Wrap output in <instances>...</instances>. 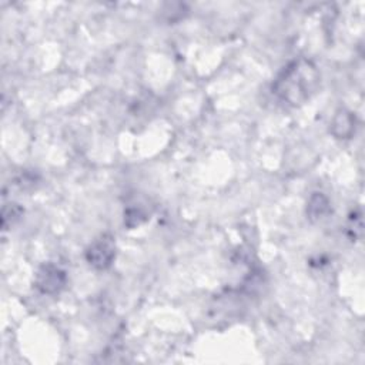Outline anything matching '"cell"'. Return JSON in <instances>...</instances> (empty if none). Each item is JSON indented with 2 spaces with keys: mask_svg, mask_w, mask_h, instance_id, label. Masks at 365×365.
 <instances>
[{
  "mask_svg": "<svg viewBox=\"0 0 365 365\" xmlns=\"http://www.w3.org/2000/svg\"><path fill=\"white\" fill-rule=\"evenodd\" d=\"M321 80L317 64L305 57L289 61L275 77L272 93L285 104L297 107L307 103L318 90Z\"/></svg>",
  "mask_w": 365,
  "mask_h": 365,
  "instance_id": "obj_1",
  "label": "cell"
},
{
  "mask_svg": "<svg viewBox=\"0 0 365 365\" xmlns=\"http://www.w3.org/2000/svg\"><path fill=\"white\" fill-rule=\"evenodd\" d=\"M356 130V117L345 108H339L331 121V133L336 138H351Z\"/></svg>",
  "mask_w": 365,
  "mask_h": 365,
  "instance_id": "obj_4",
  "label": "cell"
},
{
  "mask_svg": "<svg viewBox=\"0 0 365 365\" xmlns=\"http://www.w3.org/2000/svg\"><path fill=\"white\" fill-rule=\"evenodd\" d=\"M23 214V210L19 204H7L4 208H3V217H1V224H3V228H6L9 224H13L16 222Z\"/></svg>",
  "mask_w": 365,
  "mask_h": 365,
  "instance_id": "obj_6",
  "label": "cell"
},
{
  "mask_svg": "<svg viewBox=\"0 0 365 365\" xmlns=\"http://www.w3.org/2000/svg\"><path fill=\"white\" fill-rule=\"evenodd\" d=\"M115 258V242L108 234L94 240L86 250L87 262L96 269H107Z\"/></svg>",
  "mask_w": 365,
  "mask_h": 365,
  "instance_id": "obj_2",
  "label": "cell"
},
{
  "mask_svg": "<svg viewBox=\"0 0 365 365\" xmlns=\"http://www.w3.org/2000/svg\"><path fill=\"white\" fill-rule=\"evenodd\" d=\"M66 282H67L66 272L60 267L51 262L43 264L38 268L34 278V287L41 294H47V295L58 294L66 287Z\"/></svg>",
  "mask_w": 365,
  "mask_h": 365,
  "instance_id": "obj_3",
  "label": "cell"
},
{
  "mask_svg": "<svg viewBox=\"0 0 365 365\" xmlns=\"http://www.w3.org/2000/svg\"><path fill=\"white\" fill-rule=\"evenodd\" d=\"M331 212V202L322 192H314L307 204V217L309 221L317 222Z\"/></svg>",
  "mask_w": 365,
  "mask_h": 365,
  "instance_id": "obj_5",
  "label": "cell"
}]
</instances>
